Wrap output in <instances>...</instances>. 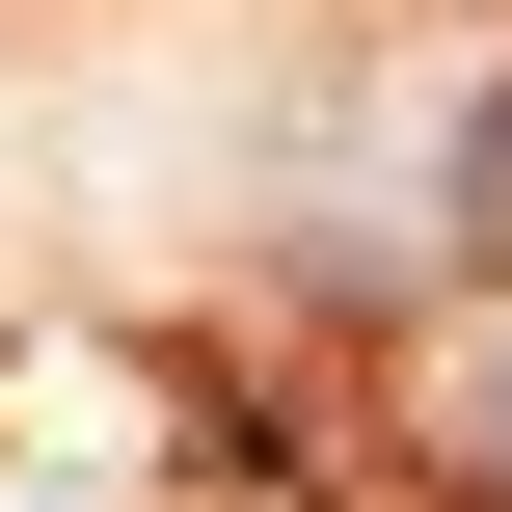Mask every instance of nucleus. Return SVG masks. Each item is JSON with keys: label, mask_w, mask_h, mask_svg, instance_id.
<instances>
[{"label": "nucleus", "mask_w": 512, "mask_h": 512, "mask_svg": "<svg viewBox=\"0 0 512 512\" xmlns=\"http://www.w3.org/2000/svg\"><path fill=\"white\" fill-rule=\"evenodd\" d=\"M459 459H486V512H512V351H486V378H459Z\"/></svg>", "instance_id": "obj_1"}]
</instances>
